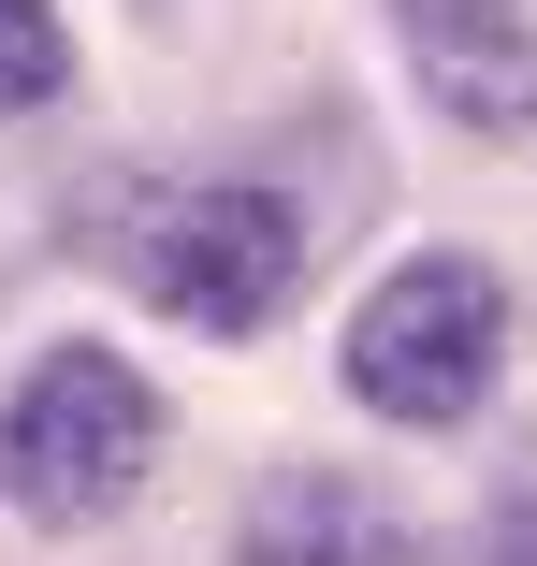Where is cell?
<instances>
[{
    "instance_id": "obj_7",
    "label": "cell",
    "mask_w": 537,
    "mask_h": 566,
    "mask_svg": "<svg viewBox=\"0 0 537 566\" xmlns=\"http://www.w3.org/2000/svg\"><path fill=\"white\" fill-rule=\"evenodd\" d=\"M451 566H537V494H523V509H494V523H480Z\"/></svg>"
},
{
    "instance_id": "obj_2",
    "label": "cell",
    "mask_w": 537,
    "mask_h": 566,
    "mask_svg": "<svg viewBox=\"0 0 537 566\" xmlns=\"http://www.w3.org/2000/svg\"><path fill=\"white\" fill-rule=\"evenodd\" d=\"M160 465V392L117 349H44L0 407V509L30 523H117Z\"/></svg>"
},
{
    "instance_id": "obj_3",
    "label": "cell",
    "mask_w": 537,
    "mask_h": 566,
    "mask_svg": "<svg viewBox=\"0 0 537 566\" xmlns=\"http://www.w3.org/2000/svg\"><path fill=\"white\" fill-rule=\"evenodd\" d=\"M494 364H508V291H494V262H465V248L392 262V276L364 291V319H349V392H364L378 421H407V436L480 421Z\"/></svg>"
},
{
    "instance_id": "obj_6",
    "label": "cell",
    "mask_w": 537,
    "mask_h": 566,
    "mask_svg": "<svg viewBox=\"0 0 537 566\" xmlns=\"http://www.w3.org/2000/svg\"><path fill=\"white\" fill-rule=\"evenodd\" d=\"M59 87H73V30L44 0H0V117H44Z\"/></svg>"
},
{
    "instance_id": "obj_1",
    "label": "cell",
    "mask_w": 537,
    "mask_h": 566,
    "mask_svg": "<svg viewBox=\"0 0 537 566\" xmlns=\"http://www.w3.org/2000/svg\"><path fill=\"white\" fill-rule=\"evenodd\" d=\"M102 262H117L175 334H262V319L305 291V218H291L276 189H233V175H203V189H131Z\"/></svg>"
},
{
    "instance_id": "obj_4",
    "label": "cell",
    "mask_w": 537,
    "mask_h": 566,
    "mask_svg": "<svg viewBox=\"0 0 537 566\" xmlns=\"http://www.w3.org/2000/svg\"><path fill=\"white\" fill-rule=\"evenodd\" d=\"M392 30H407V73L436 117L537 146V0H392Z\"/></svg>"
},
{
    "instance_id": "obj_5",
    "label": "cell",
    "mask_w": 537,
    "mask_h": 566,
    "mask_svg": "<svg viewBox=\"0 0 537 566\" xmlns=\"http://www.w3.org/2000/svg\"><path fill=\"white\" fill-rule=\"evenodd\" d=\"M233 566H407V523L378 480H335V465H276L233 523Z\"/></svg>"
}]
</instances>
